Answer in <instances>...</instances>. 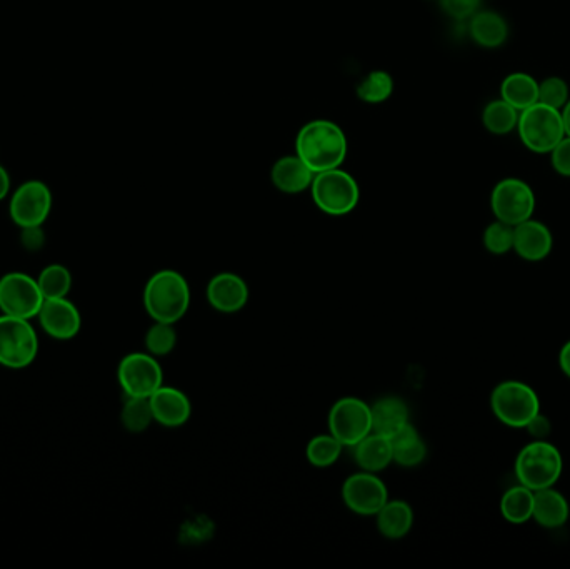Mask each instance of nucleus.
Returning a JSON list of instances; mask_svg holds the SVG:
<instances>
[{
  "mask_svg": "<svg viewBox=\"0 0 570 569\" xmlns=\"http://www.w3.org/2000/svg\"><path fill=\"white\" fill-rule=\"evenodd\" d=\"M295 152L314 174L337 169L347 156V139L335 122L310 121L295 139Z\"/></svg>",
  "mask_w": 570,
  "mask_h": 569,
  "instance_id": "obj_1",
  "label": "nucleus"
},
{
  "mask_svg": "<svg viewBox=\"0 0 570 569\" xmlns=\"http://www.w3.org/2000/svg\"><path fill=\"white\" fill-rule=\"evenodd\" d=\"M189 306V284L180 272L162 269L150 276L144 288V308L155 323H179Z\"/></svg>",
  "mask_w": 570,
  "mask_h": 569,
  "instance_id": "obj_2",
  "label": "nucleus"
},
{
  "mask_svg": "<svg viewBox=\"0 0 570 569\" xmlns=\"http://www.w3.org/2000/svg\"><path fill=\"white\" fill-rule=\"evenodd\" d=\"M564 469L559 449L545 439H535L520 449L515 459V476L519 484L532 491L554 488Z\"/></svg>",
  "mask_w": 570,
  "mask_h": 569,
  "instance_id": "obj_3",
  "label": "nucleus"
},
{
  "mask_svg": "<svg viewBox=\"0 0 570 569\" xmlns=\"http://www.w3.org/2000/svg\"><path fill=\"white\" fill-rule=\"evenodd\" d=\"M517 131L525 149L534 154H550L565 137L560 111L540 102L520 112Z\"/></svg>",
  "mask_w": 570,
  "mask_h": 569,
  "instance_id": "obj_4",
  "label": "nucleus"
},
{
  "mask_svg": "<svg viewBox=\"0 0 570 569\" xmlns=\"http://www.w3.org/2000/svg\"><path fill=\"white\" fill-rule=\"evenodd\" d=\"M310 191L315 206L327 216H345L359 204L357 181L340 167L315 174Z\"/></svg>",
  "mask_w": 570,
  "mask_h": 569,
  "instance_id": "obj_5",
  "label": "nucleus"
},
{
  "mask_svg": "<svg viewBox=\"0 0 570 569\" xmlns=\"http://www.w3.org/2000/svg\"><path fill=\"white\" fill-rule=\"evenodd\" d=\"M490 406L495 418L510 428H525L540 413L539 396L520 381L497 384L490 396Z\"/></svg>",
  "mask_w": 570,
  "mask_h": 569,
  "instance_id": "obj_6",
  "label": "nucleus"
},
{
  "mask_svg": "<svg viewBox=\"0 0 570 569\" xmlns=\"http://www.w3.org/2000/svg\"><path fill=\"white\" fill-rule=\"evenodd\" d=\"M39 356V338L29 319L0 316V366L25 369Z\"/></svg>",
  "mask_w": 570,
  "mask_h": 569,
  "instance_id": "obj_7",
  "label": "nucleus"
},
{
  "mask_svg": "<svg viewBox=\"0 0 570 569\" xmlns=\"http://www.w3.org/2000/svg\"><path fill=\"white\" fill-rule=\"evenodd\" d=\"M39 282L25 272H7L0 277V311L5 316L34 319L44 304Z\"/></svg>",
  "mask_w": 570,
  "mask_h": 569,
  "instance_id": "obj_8",
  "label": "nucleus"
},
{
  "mask_svg": "<svg viewBox=\"0 0 570 569\" xmlns=\"http://www.w3.org/2000/svg\"><path fill=\"white\" fill-rule=\"evenodd\" d=\"M495 219L509 226H519L534 216L535 194L532 187L517 177H507L495 184L490 194Z\"/></svg>",
  "mask_w": 570,
  "mask_h": 569,
  "instance_id": "obj_9",
  "label": "nucleus"
},
{
  "mask_svg": "<svg viewBox=\"0 0 570 569\" xmlns=\"http://www.w3.org/2000/svg\"><path fill=\"white\" fill-rule=\"evenodd\" d=\"M329 433L342 446L354 448L365 436L372 433L370 406L359 398H342L329 413Z\"/></svg>",
  "mask_w": 570,
  "mask_h": 569,
  "instance_id": "obj_10",
  "label": "nucleus"
},
{
  "mask_svg": "<svg viewBox=\"0 0 570 569\" xmlns=\"http://www.w3.org/2000/svg\"><path fill=\"white\" fill-rule=\"evenodd\" d=\"M117 379L125 396L150 398L164 386V373L159 361L149 353H130L120 361Z\"/></svg>",
  "mask_w": 570,
  "mask_h": 569,
  "instance_id": "obj_11",
  "label": "nucleus"
},
{
  "mask_svg": "<svg viewBox=\"0 0 570 569\" xmlns=\"http://www.w3.org/2000/svg\"><path fill=\"white\" fill-rule=\"evenodd\" d=\"M52 192L42 181H27L10 197V219L22 227L42 226L52 211Z\"/></svg>",
  "mask_w": 570,
  "mask_h": 569,
  "instance_id": "obj_12",
  "label": "nucleus"
},
{
  "mask_svg": "<svg viewBox=\"0 0 570 569\" xmlns=\"http://www.w3.org/2000/svg\"><path fill=\"white\" fill-rule=\"evenodd\" d=\"M342 499L352 513L375 516L389 501V493L384 481L377 474L360 471L345 479Z\"/></svg>",
  "mask_w": 570,
  "mask_h": 569,
  "instance_id": "obj_13",
  "label": "nucleus"
},
{
  "mask_svg": "<svg viewBox=\"0 0 570 569\" xmlns=\"http://www.w3.org/2000/svg\"><path fill=\"white\" fill-rule=\"evenodd\" d=\"M37 318L42 331L57 341H70L82 329L80 311L67 298L45 299Z\"/></svg>",
  "mask_w": 570,
  "mask_h": 569,
  "instance_id": "obj_14",
  "label": "nucleus"
},
{
  "mask_svg": "<svg viewBox=\"0 0 570 569\" xmlns=\"http://www.w3.org/2000/svg\"><path fill=\"white\" fill-rule=\"evenodd\" d=\"M207 299L219 313H239L249 303V286L234 272H220L209 281Z\"/></svg>",
  "mask_w": 570,
  "mask_h": 569,
  "instance_id": "obj_15",
  "label": "nucleus"
},
{
  "mask_svg": "<svg viewBox=\"0 0 570 569\" xmlns=\"http://www.w3.org/2000/svg\"><path fill=\"white\" fill-rule=\"evenodd\" d=\"M554 246V237L549 227L532 217L514 227V251L522 259L539 262L549 256Z\"/></svg>",
  "mask_w": 570,
  "mask_h": 569,
  "instance_id": "obj_16",
  "label": "nucleus"
},
{
  "mask_svg": "<svg viewBox=\"0 0 570 569\" xmlns=\"http://www.w3.org/2000/svg\"><path fill=\"white\" fill-rule=\"evenodd\" d=\"M149 399L154 421L160 426L179 428L189 421L192 404L179 389L160 386Z\"/></svg>",
  "mask_w": 570,
  "mask_h": 569,
  "instance_id": "obj_17",
  "label": "nucleus"
},
{
  "mask_svg": "<svg viewBox=\"0 0 570 569\" xmlns=\"http://www.w3.org/2000/svg\"><path fill=\"white\" fill-rule=\"evenodd\" d=\"M314 176V172L310 171L309 166L297 154L280 157L270 171V181L284 194L304 192L309 189Z\"/></svg>",
  "mask_w": 570,
  "mask_h": 569,
  "instance_id": "obj_18",
  "label": "nucleus"
},
{
  "mask_svg": "<svg viewBox=\"0 0 570 569\" xmlns=\"http://www.w3.org/2000/svg\"><path fill=\"white\" fill-rule=\"evenodd\" d=\"M354 459L357 466L367 473H380L390 463H394L392 444L387 436L370 433L354 446Z\"/></svg>",
  "mask_w": 570,
  "mask_h": 569,
  "instance_id": "obj_19",
  "label": "nucleus"
},
{
  "mask_svg": "<svg viewBox=\"0 0 570 569\" xmlns=\"http://www.w3.org/2000/svg\"><path fill=\"white\" fill-rule=\"evenodd\" d=\"M469 32L477 46L497 49L507 41L509 26L497 12H475L470 17Z\"/></svg>",
  "mask_w": 570,
  "mask_h": 569,
  "instance_id": "obj_20",
  "label": "nucleus"
},
{
  "mask_svg": "<svg viewBox=\"0 0 570 569\" xmlns=\"http://www.w3.org/2000/svg\"><path fill=\"white\" fill-rule=\"evenodd\" d=\"M569 503L564 494L555 491L554 488L539 489L534 491V513L532 518L544 526V528H560L569 519Z\"/></svg>",
  "mask_w": 570,
  "mask_h": 569,
  "instance_id": "obj_21",
  "label": "nucleus"
},
{
  "mask_svg": "<svg viewBox=\"0 0 570 569\" xmlns=\"http://www.w3.org/2000/svg\"><path fill=\"white\" fill-rule=\"evenodd\" d=\"M372 414V433L382 434L390 438L395 431H399L404 424L409 423V409L407 404L395 396L382 398L370 406Z\"/></svg>",
  "mask_w": 570,
  "mask_h": 569,
  "instance_id": "obj_22",
  "label": "nucleus"
},
{
  "mask_svg": "<svg viewBox=\"0 0 570 569\" xmlns=\"http://www.w3.org/2000/svg\"><path fill=\"white\" fill-rule=\"evenodd\" d=\"M389 439L394 463L402 468H415L427 456V446L417 433V429L410 423L404 424Z\"/></svg>",
  "mask_w": 570,
  "mask_h": 569,
  "instance_id": "obj_23",
  "label": "nucleus"
},
{
  "mask_svg": "<svg viewBox=\"0 0 570 569\" xmlns=\"http://www.w3.org/2000/svg\"><path fill=\"white\" fill-rule=\"evenodd\" d=\"M375 516L380 534L387 539L404 538L414 524V511L402 499H389Z\"/></svg>",
  "mask_w": 570,
  "mask_h": 569,
  "instance_id": "obj_24",
  "label": "nucleus"
},
{
  "mask_svg": "<svg viewBox=\"0 0 570 569\" xmlns=\"http://www.w3.org/2000/svg\"><path fill=\"white\" fill-rule=\"evenodd\" d=\"M500 99L522 112L539 102V82L525 72H514L500 84Z\"/></svg>",
  "mask_w": 570,
  "mask_h": 569,
  "instance_id": "obj_25",
  "label": "nucleus"
},
{
  "mask_svg": "<svg viewBox=\"0 0 570 569\" xmlns=\"http://www.w3.org/2000/svg\"><path fill=\"white\" fill-rule=\"evenodd\" d=\"M500 513L509 523H527L534 513V491L524 484L507 489L500 499Z\"/></svg>",
  "mask_w": 570,
  "mask_h": 569,
  "instance_id": "obj_26",
  "label": "nucleus"
},
{
  "mask_svg": "<svg viewBox=\"0 0 570 569\" xmlns=\"http://www.w3.org/2000/svg\"><path fill=\"white\" fill-rule=\"evenodd\" d=\"M520 112L510 106L504 99L492 101L484 107L482 112V124L485 129L494 136H507L517 129Z\"/></svg>",
  "mask_w": 570,
  "mask_h": 569,
  "instance_id": "obj_27",
  "label": "nucleus"
},
{
  "mask_svg": "<svg viewBox=\"0 0 570 569\" xmlns=\"http://www.w3.org/2000/svg\"><path fill=\"white\" fill-rule=\"evenodd\" d=\"M37 282L44 299L67 298L72 289V274L62 264H49L40 271Z\"/></svg>",
  "mask_w": 570,
  "mask_h": 569,
  "instance_id": "obj_28",
  "label": "nucleus"
},
{
  "mask_svg": "<svg viewBox=\"0 0 570 569\" xmlns=\"http://www.w3.org/2000/svg\"><path fill=\"white\" fill-rule=\"evenodd\" d=\"M342 444L332 436V434H319L310 439L305 449V456L315 468H330L337 463V459L342 454Z\"/></svg>",
  "mask_w": 570,
  "mask_h": 569,
  "instance_id": "obj_29",
  "label": "nucleus"
},
{
  "mask_svg": "<svg viewBox=\"0 0 570 569\" xmlns=\"http://www.w3.org/2000/svg\"><path fill=\"white\" fill-rule=\"evenodd\" d=\"M120 423L129 433H144L154 423V413L149 398H130L124 403L120 413Z\"/></svg>",
  "mask_w": 570,
  "mask_h": 569,
  "instance_id": "obj_30",
  "label": "nucleus"
},
{
  "mask_svg": "<svg viewBox=\"0 0 570 569\" xmlns=\"http://www.w3.org/2000/svg\"><path fill=\"white\" fill-rule=\"evenodd\" d=\"M394 92V79L389 72L374 71L364 77L357 86V97L367 104H380L387 101Z\"/></svg>",
  "mask_w": 570,
  "mask_h": 569,
  "instance_id": "obj_31",
  "label": "nucleus"
},
{
  "mask_svg": "<svg viewBox=\"0 0 570 569\" xmlns=\"http://www.w3.org/2000/svg\"><path fill=\"white\" fill-rule=\"evenodd\" d=\"M177 344V331L174 324L155 323L145 334L147 353L155 358H164L174 351Z\"/></svg>",
  "mask_w": 570,
  "mask_h": 569,
  "instance_id": "obj_32",
  "label": "nucleus"
},
{
  "mask_svg": "<svg viewBox=\"0 0 570 569\" xmlns=\"http://www.w3.org/2000/svg\"><path fill=\"white\" fill-rule=\"evenodd\" d=\"M484 246L495 256L514 251V226L500 221L492 222L484 231Z\"/></svg>",
  "mask_w": 570,
  "mask_h": 569,
  "instance_id": "obj_33",
  "label": "nucleus"
},
{
  "mask_svg": "<svg viewBox=\"0 0 570 569\" xmlns=\"http://www.w3.org/2000/svg\"><path fill=\"white\" fill-rule=\"evenodd\" d=\"M569 99V86L562 77H547L544 81L539 82L540 104L562 111V107L569 102Z\"/></svg>",
  "mask_w": 570,
  "mask_h": 569,
  "instance_id": "obj_34",
  "label": "nucleus"
},
{
  "mask_svg": "<svg viewBox=\"0 0 570 569\" xmlns=\"http://www.w3.org/2000/svg\"><path fill=\"white\" fill-rule=\"evenodd\" d=\"M479 6L480 0H440L442 11L455 21L470 19L477 12Z\"/></svg>",
  "mask_w": 570,
  "mask_h": 569,
  "instance_id": "obj_35",
  "label": "nucleus"
},
{
  "mask_svg": "<svg viewBox=\"0 0 570 569\" xmlns=\"http://www.w3.org/2000/svg\"><path fill=\"white\" fill-rule=\"evenodd\" d=\"M550 164L562 177H570V137L565 136L550 152Z\"/></svg>",
  "mask_w": 570,
  "mask_h": 569,
  "instance_id": "obj_36",
  "label": "nucleus"
},
{
  "mask_svg": "<svg viewBox=\"0 0 570 569\" xmlns=\"http://www.w3.org/2000/svg\"><path fill=\"white\" fill-rule=\"evenodd\" d=\"M20 231V244L27 251H40L44 247L45 232L42 226L22 227Z\"/></svg>",
  "mask_w": 570,
  "mask_h": 569,
  "instance_id": "obj_37",
  "label": "nucleus"
},
{
  "mask_svg": "<svg viewBox=\"0 0 570 569\" xmlns=\"http://www.w3.org/2000/svg\"><path fill=\"white\" fill-rule=\"evenodd\" d=\"M525 429H527L535 439H545L550 434L549 419L544 418V416L539 413L525 426Z\"/></svg>",
  "mask_w": 570,
  "mask_h": 569,
  "instance_id": "obj_38",
  "label": "nucleus"
},
{
  "mask_svg": "<svg viewBox=\"0 0 570 569\" xmlns=\"http://www.w3.org/2000/svg\"><path fill=\"white\" fill-rule=\"evenodd\" d=\"M559 364L565 376H569L570 378V341H567V343L562 346V349H560Z\"/></svg>",
  "mask_w": 570,
  "mask_h": 569,
  "instance_id": "obj_39",
  "label": "nucleus"
},
{
  "mask_svg": "<svg viewBox=\"0 0 570 569\" xmlns=\"http://www.w3.org/2000/svg\"><path fill=\"white\" fill-rule=\"evenodd\" d=\"M10 192V176L7 169L0 164V201H4Z\"/></svg>",
  "mask_w": 570,
  "mask_h": 569,
  "instance_id": "obj_40",
  "label": "nucleus"
},
{
  "mask_svg": "<svg viewBox=\"0 0 570 569\" xmlns=\"http://www.w3.org/2000/svg\"><path fill=\"white\" fill-rule=\"evenodd\" d=\"M562 121H564L565 136L570 137V99L564 107H562Z\"/></svg>",
  "mask_w": 570,
  "mask_h": 569,
  "instance_id": "obj_41",
  "label": "nucleus"
}]
</instances>
